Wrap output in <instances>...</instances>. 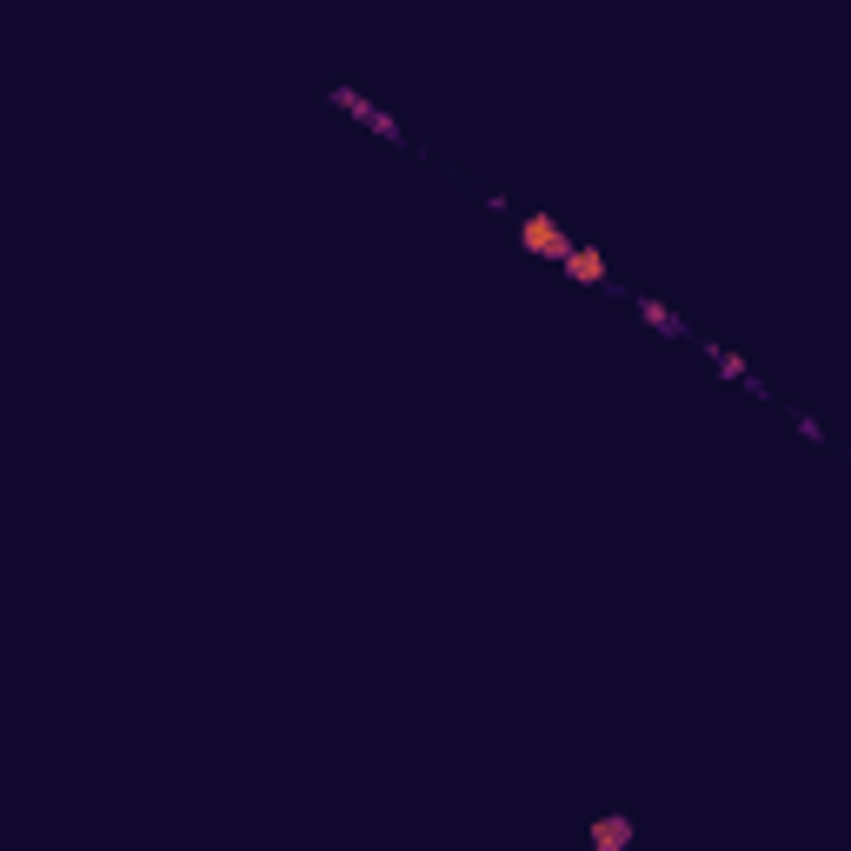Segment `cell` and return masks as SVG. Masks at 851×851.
Instances as JSON below:
<instances>
[{"label": "cell", "instance_id": "obj_4", "mask_svg": "<svg viewBox=\"0 0 851 851\" xmlns=\"http://www.w3.org/2000/svg\"><path fill=\"white\" fill-rule=\"evenodd\" d=\"M593 844H599V851H619V844H632V825H625V818H599V825H593Z\"/></svg>", "mask_w": 851, "mask_h": 851}, {"label": "cell", "instance_id": "obj_3", "mask_svg": "<svg viewBox=\"0 0 851 851\" xmlns=\"http://www.w3.org/2000/svg\"><path fill=\"white\" fill-rule=\"evenodd\" d=\"M333 100H340V106H346V114H353V120H366V127H372V134H386V140H399V127H393V120H386V114H372V106H366V100H359V93H346V87H340V93H333Z\"/></svg>", "mask_w": 851, "mask_h": 851}, {"label": "cell", "instance_id": "obj_5", "mask_svg": "<svg viewBox=\"0 0 851 851\" xmlns=\"http://www.w3.org/2000/svg\"><path fill=\"white\" fill-rule=\"evenodd\" d=\"M638 319H646V327H659V333H678V319H672L659 300H638Z\"/></svg>", "mask_w": 851, "mask_h": 851}, {"label": "cell", "instance_id": "obj_1", "mask_svg": "<svg viewBox=\"0 0 851 851\" xmlns=\"http://www.w3.org/2000/svg\"><path fill=\"white\" fill-rule=\"evenodd\" d=\"M519 246L525 253H539V259H566V233H559V220H546V213H532V220H519Z\"/></svg>", "mask_w": 851, "mask_h": 851}, {"label": "cell", "instance_id": "obj_2", "mask_svg": "<svg viewBox=\"0 0 851 851\" xmlns=\"http://www.w3.org/2000/svg\"><path fill=\"white\" fill-rule=\"evenodd\" d=\"M566 280H579V287H606L612 280V266H606V253L599 246H566Z\"/></svg>", "mask_w": 851, "mask_h": 851}]
</instances>
